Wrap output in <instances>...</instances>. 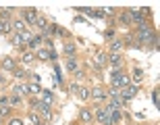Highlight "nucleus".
<instances>
[{
	"label": "nucleus",
	"mask_w": 160,
	"mask_h": 125,
	"mask_svg": "<svg viewBox=\"0 0 160 125\" xmlns=\"http://www.w3.org/2000/svg\"><path fill=\"white\" fill-rule=\"evenodd\" d=\"M62 52H65L67 59H75V46H73V44H65Z\"/></svg>",
	"instance_id": "nucleus-16"
},
{
	"label": "nucleus",
	"mask_w": 160,
	"mask_h": 125,
	"mask_svg": "<svg viewBox=\"0 0 160 125\" xmlns=\"http://www.w3.org/2000/svg\"><path fill=\"white\" fill-rule=\"evenodd\" d=\"M94 59H96V69H102V67L108 65V54H104V52H96Z\"/></svg>",
	"instance_id": "nucleus-8"
},
{
	"label": "nucleus",
	"mask_w": 160,
	"mask_h": 125,
	"mask_svg": "<svg viewBox=\"0 0 160 125\" xmlns=\"http://www.w3.org/2000/svg\"><path fill=\"white\" fill-rule=\"evenodd\" d=\"M104 36H106V38H110V40H112V38H114V29H106V31H104Z\"/></svg>",
	"instance_id": "nucleus-37"
},
{
	"label": "nucleus",
	"mask_w": 160,
	"mask_h": 125,
	"mask_svg": "<svg viewBox=\"0 0 160 125\" xmlns=\"http://www.w3.org/2000/svg\"><path fill=\"white\" fill-rule=\"evenodd\" d=\"M77 94H79V98H81V100H89V96H92V90H89V88H81V86H79Z\"/></svg>",
	"instance_id": "nucleus-17"
},
{
	"label": "nucleus",
	"mask_w": 160,
	"mask_h": 125,
	"mask_svg": "<svg viewBox=\"0 0 160 125\" xmlns=\"http://www.w3.org/2000/svg\"><path fill=\"white\" fill-rule=\"evenodd\" d=\"M108 65L112 67V69H121V67H123V56L110 52V54H108Z\"/></svg>",
	"instance_id": "nucleus-7"
},
{
	"label": "nucleus",
	"mask_w": 160,
	"mask_h": 125,
	"mask_svg": "<svg viewBox=\"0 0 160 125\" xmlns=\"http://www.w3.org/2000/svg\"><path fill=\"white\" fill-rule=\"evenodd\" d=\"M8 125H23V121H21V119H17V117H12V119L8 121Z\"/></svg>",
	"instance_id": "nucleus-35"
},
{
	"label": "nucleus",
	"mask_w": 160,
	"mask_h": 125,
	"mask_svg": "<svg viewBox=\"0 0 160 125\" xmlns=\"http://www.w3.org/2000/svg\"><path fill=\"white\" fill-rule=\"evenodd\" d=\"M42 100H44V102H50V104H52V98H54V94H52V92H50V90H42Z\"/></svg>",
	"instance_id": "nucleus-23"
},
{
	"label": "nucleus",
	"mask_w": 160,
	"mask_h": 125,
	"mask_svg": "<svg viewBox=\"0 0 160 125\" xmlns=\"http://www.w3.org/2000/svg\"><path fill=\"white\" fill-rule=\"evenodd\" d=\"M110 83H112V88H125V86H129V75L127 73H121V69H112L110 73Z\"/></svg>",
	"instance_id": "nucleus-1"
},
{
	"label": "nucleus",
	"mask_w": 160,
	"mask_h": 125,
	"mask_svg": "<svg viewBox=\"0 0 160 125\" xmlns=\"http://www.w3.org/2000/svg\"><path fill=\"white\" fill-rule=\"evenodd\" d=\"M12 15V8L11 6H6V8H0V19L2 21H8V17Z\"/></svg>",
	"instance_id": "nucleus-22"
},
{
	"label": "nucleus",
	"mask_w": 160,
	"mask_h": 125,
	"mask_svg": "<svg viewBox=\"0 0 160 125\" xmlns=\"http://www.w3.org/2000/svg\"><path fill=\"white\" fill-rule=\"evenodd\" d=\"M154 38H156V31L152 29V27H148V25H146V27H139V29H137L135 40L139 42V44H146V42H152Z\"/></svg>",
	"instance_id": "nucleus-2"
},
{
	"label": "nucleus",
	"mask_w": 160,
	"mask_h": 125,
	"mask_svg": "<svg viewBox=\"0 0 160 125\" xmlns=\"http://www.w3.org/2000/svg\"><path fill=\"white\" fill-rule=\"evenodd\" d=\"M79 13H83V15H88V17H94V8H77Z\"/></svg>",
	"instance_id": "nucleus-32"
},
{
	"label": "nucleus",
	"mask_w": 160,
	"mask_h": 125,
	"mask_svg": "<svg viewBox=\"0 0 160 125\" xmlns=\"http://www.w3.org/2000/svg\"><path fill=\"white\" fill-rule=\"evenodd\" d=\"M0 113H2V115L6 117V115L11 113V107H0Z\"/></svg>",
	"instance_id": "nucleus-36"
},
{
	"label": "nucleus",
	"mask_w": 160,
	"mask_h": 125,
	"mask_svg": "<svg viewBox=\"0 0 160 125\" xmlns=\"http://www.w3.org/2000/svg\"><path fill=\"white\" fill-rule=\"evenodd\" d=\"M2 81H4V75H2V73H0V83H2Z\"/></svg>",
	"instance_id": "nucleus-39"
},
{
	"label": "nucleus",
	"mask_w": 160,
	"mask_h": 125,
	"mask_svg": "<svg viewBox=\"0 0 160 125\" xmlns=\"http://www.w3.org/2000/svg\"><path fill=\"white\" fill-rule=\"evenodd\" d=\"M29 121H31L33 125H44V123H42V119H40V115H36L33 111L29 113Z\"/></svg>",
	"instance_id": "nucleus-28"
},
{
	"label": "nucleus",
	"mask_w": 160,
	"mask_h": 125,
	"mask_svg": "<svg viewBox=\"0 0 160 125\" xmlns=\"http://www.w3.org/2000/svg\"><path fill=\"white\" fill-rule=\"evenodd\" d=\"M36 27H38V29H42V31H46V27H48V19H44V17H38V21H36Z\"/></svg>",
	"instance_id": "nucleus-24"
},
{
	"label": "nucleus",
	"mask_w": 160,
	"mask_h": 125,
	"mask_svg": "<svg viewBox=\"0 0 160 125\" xmlns=\"http://www.w3.org/2000/svg\"><path fill=\"white\" fill-rule=\"evenodd\" d=\"M19 104H21V96L12 94L11 98H8V107H19Z\"/></svg>",
	"instance_id": "nucleus-26"
},
{
	"label": "nucleus",
	"mask_w": 160,
	"mask_h": 125,
	"mask_svg": "<svg viewBox=\"0 0 160 125\" xmlns=\"http://www.w3.org/2000/svg\"><path fill=\"white\" fill-rule=\"evenodd\" d=\"M40 60H50V50H46V48H38V54H36Z\"/></svg>",
	"instance_id": "nucleus-19"
},
{
	"label": "nucleus",
	"mask_w": 160,
	"mask_h": 125,
	"mask_svg": "<svg viewBox=\"0 0 160 125\" xmlns=\"http://www.w3.org/2000/svg\"><path fill=\"white\" fill-rule=\"evenodd\" d=\"M137 92H139V88H137L135 83H129V86H125V88H121V96H123L125 100L129 102L131 98H133V96L137 94Z\"/></svg>",
	"instance_id": "nucleus-6"
},
{
	"label": "nucleus",
	"mask_w": 160,
	"mask_h": 125,
	"mask_svg": "<svg viewBox=\"0 0 160 125\" xmlns=\"http://www.w3.org/2000/svg\"><path fill=\"white\" fill-rule=\"evenodd\" d=\"M123 50V40H110V52L119 54Z\"/></svg>",
	"instance_id": "nucleus-15"
},
{
	"label": "nucleus",
	"mask_w": 160,
	"mask_h": 125,
	"mask_svg": "<svg viewBox=\"0 0 160 125\" xmlns=\"http://www.w3.org/2000/svg\"><path fill=\"white\" fill-rule=\"evenodd\" d=\"M2 69H4V71H15L17 65H15V60H12L11 56H6V59L2 60Z\"/></svg>",
	"instance_id": "nucleus-14"
},
{
	"label": "nucleus",
	"mask_w": 160,
	"mask_h": 125,
	"mask_svg": "<svg viewBox=\"0 0 160 125\" xmlns=\"http://www.w3.org/2000/svg\"><path fill=\"white\" fill-rule=\"evenodd\" d=\"M38 11L36 8H23V23L25 25H36V21H38Z\"/></svg>",
	"instance_id": "nucleus-4"
},
{
	"label": "nucleus",
	"mask_w": 160,
	"mask_h": 125,
	"mask_svg": "<svg viewBox=\"0 0 160 125\" xmlns=\"http://www.w3.org/2000/svg\"><path fill=\"white\" fill-rule=\"evenodd\" d=\"M12 31V27H11V21H2V19H0V34H11Z\"/></svg>",
	"instance_id": "nucleus-18"
},
{
	"label": "nucleus",
	"mask_w": 160,
	"mask_h": 125,
	"mask_svg": "<svg viewBox=\"0 0 160 125\" xmlns=\"http://www.w3.org/2000/svg\"><path fill=\"white\" fill-rule=\"evenodd\" d=\"M42 44H44V36H42V34L33 36L29 42H27V46H29L31 50H38V48H42Z\"/></svg>",
	"instance_id": "nucleus-9"
},
{
	"label": "nucleus",
	"mask_w": 160,
	"mask_h": 125,
	"mask_svg": "<svg viewBox=\"0 0 160 125\" xmlns=\"http://www.w3.org/2000/svg\"><path fill=\"white\" fill-rule=\"evenodd\" d=\"M152 100H154V107H158V102H160V96H158V88L152 92Z\"/></svg>",
	"instance_id": "nucleus-31"
},
{
	"label": "nucleus",
	"mask_w": 160,
	"mask_h": 125,
	"mask_svg": "<svg viewBox=\"0 0 160 125\" xmlns=\"http://www.w3.org/2000/svg\"><path fill=\"white\" fill-rule=\"evenodd\" d=\"M33 59H36V54H33V52H25L23 54V63H33Z\"/></svg>",
	"instance_id": "nucleus-30"
},
{
	"label": "nucleus",
	"mask_w": 160,
	"mask_h": 125,
	"mask_svg": "<svg viewBox=\"0 0 160 125\" xmlns=\"http://www.w3.org/2000/svg\"><path fill=\"white\" fill-rule=\"evenodd\" d=\"M96 121L102 125H112V121H110V115L106 113V108L104 107H98L96 108Z\"/></svg>",
	"instance_id": "nucleus-5"
},
{
	"label": "nucleus",
	"mask_w": 160,
	"mask_h": 125,
	"mask_svg": "<svg viewBox=\"0 0 160 125\" xmlns=\"http://www.w3.org/2000/svg\"><path fill=\"white\" fill-rule=\"evenodd\" d=\"M79 119H81L83 123H89V121H94V113H92V111H88V108H81Z\"/></svg>",
	"instance_id": "nucleus-13"
},
{
	"label": "nucleus",
	"mask_w": 160,
	"mask_h": 125,
	"mask_svg": "<svg viewBox=\"0 0 160 125\" xmlns=\"http://www.w3.org/2000/svg\"><path fill=\"white\" fill-rule=\"evenodd\" d=\"M12 94H17V96H21V98H23V96L29 94V88H27L25 83H17V86L12 88Z\"/></svg>",
	"instance_id": "nucleus-11"
},
{
	"label": "nucleus",
	"mask_w": 160,
	"mask_h": 125,
	"mask_svg": "<svg viewBox=\"0 0 160 125\" xmlns=\"http://www.w3.org/2000/svg\"><path fill=\"white\" fill-rule=\"evenodd\" d=\"M11 44H12V46H25V42L21 40V36H19V34H15V36L11 38Z\"/></svg>",
	"instance_id": "nucleus-27"
},
{
	"label": "nucleus",
	"mask_w": 160,
	"mask_h": 125,
	"mask_svg": "<svg viewBox=\"0 0 160 125\" xmlns=\"http://www.w3.org/2000/svg\"><path fill=\"white\" fill-rule=\"evenodd\" d=\"M27 88H29V94H38V96L42 94V86H40V83H38V81L29 83V86H27Z\"/></svg>",
	"instance_id": "nucleus-21"
},
{
	"label": "nucleus",
	"mask_w": 160,
	"mask_h": 125,
	"mask_svg": "<svg viewBox=\"0 0 160 125\" xmlns=\"http://www.w3.org/2000/svg\"><path fill=\"white\" fill-rule=\"evenodd\" d=\"M11 27L15 34H23L25 29H27V25L23 23V19H15V21H11Z\"/></svg>",
	"instance_id": "nucleus-10"
},
{
	"label": "nucleus",
	"mask_w": 160,
	"mask_h": 125,
	"mask_svg": "<svg viewBox=\"0 0 160 125\" xmlns=\"http://www.w3.org/2000/svg\"><path fill=\"white\" fill-rule=\"evenodd\" d=\"M67 69H69L71 73H77V71H79L77 60H75V59H69V60H67Z\"/></svg>",
	"instance_id": "nucleus-20"
},
{
	"label": "nucleus",
	"mask_w": 160,
	"mask_h": 125,
	"mask_svg": "<svg viewBox=\"0 0 160 125\" xmlns=\"http://www.w3.org/2000/svg\"><path fill=\"white\" fill-rule=\"evenodd\" d=\"M89 98H94L98 104L104 100H108V90L106 88H102V86H96V88H92V96Z\"/></svg>",
	"instance_id": "nucleus-3"
},
{
	"label": "nucleus",
	"mask_w": 160,
	"mask_h": 125,
	"mask_svg": "<svg viewBox=\"0 0 160 125\" xmlns=\"http://www.w3.org/2000/svg\"><path fill=\"white\" fill-rule=\"evenodd\" d=\"M58 59V54H56V50H50V60H56Z\"/></svg>",
	"instance_id": "nucleus-38"
},
{
	"label": "nucleus",
	"mask_w": 160,
	"mask_h": 125,
	"mask_svg": "<svg viewBox=\"0 0 160 125\" xmlns=\"http://www.w3.org/2000/svg\"><path fill=\"white\" fill-rule=\"evenodd\" d=\"M125 46H129V48H139L142 44L135 40V36H125V38H123V48H125Z\"/></svg>",
	"instance_id": "nucleus-12"
},
{
	"label": "nucleus",
	"mask_w": 160,
	"mask_h": 125,
	"mask_svg": "<svg viewBox=\"0 0 160 125\" xmlns=\"http://www.w3.org/2000/svg\"><path fill=\"white\" fill-rule=\"evenodd\" d=\"M121 23H123V25H131V15L127 11L121 13Z\"/></svg>",
	"instance_id": "nucleus-29"
},
{
	"label": "nucleus",
	"mask_w": 160,
	"mask_h": 125,
	"mask_svg": "<svg viewBox=\"0 0 160 125\" xmlns=\"http://www.w3.org/2000/svg\"><path fill=\"white\" fill-rule=\"evenodd\" d=\"M12 75H15L17 79H25V71H19V69H15V71H12Z\"/></svg>",
	"instance_id": "nucleus-33"
},
{
	"label": "nucleus",
	"mask_w": 160,
	"mask_h": 125,
	"mask_svg": "<svg viewBox=\"0 0 160 125\" xmlns=\"http://www.w3.org/2000/svg\"><path fill=\"white\" fill-rule=\"evenodd\" d=\"M0 107H8V96H0Z\"/></svg>",
	"instance_id": "nucleus-34"
},
{
	"label": "nucleus",
	"mask_w": 160,
	"mask_h": 125,
	"mask_svg": "<svg viewBox=\"0 0 160 125\" xmlns=\"http://www.w3.org/2000/svg\"><path fill=\"white\" fill-rule=\"evenodd\" d=\"M131 75H133V81H142V79H143V71L139 69V67H135Z\"/></svg>",
	"instance_id": "nucleus-25"
}]
</instances>
